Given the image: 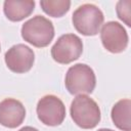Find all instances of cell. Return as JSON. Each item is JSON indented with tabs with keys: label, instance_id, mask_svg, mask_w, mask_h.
<instances>
[{
	"label": "cell",
	"instance_id": "cell-5",
	"mask_svg": "<svg viewBox=\"0 0 131 131\" xmlns=\"http://www.w3.org/2000/svg\"><path fill=\"white\" fill-rule=\"evenodd\" d=\"M83 52V42L75 34L60 36L51 47L52 58L61 64H68L78 59Z\"/></svg>",
	"mask_w": 131,
	"mask_h": 131
},
{
	"label": "cell",
	"instance_id": "cell-1",
	"mask_svg": "<svg viewBox=\"0 0 131 131\" xmlns=\"http://www.w3.org/2000/svg\"><path fill=\"white\" fill-rule=\"evenodd\" d=\"M71 117L76 125L83 129H92L100 122V108L88 95H77L70 107Z\"/></svg>",
	"mask_w": 131,
	"mask_h": 131
},
{
	"label": "cell",
	"instance_id": "cell-11",
	"mask_svg": "<svg viewBox=\"0 0 131 131\" xmlns=\"http://www.w3.org/2000/svg\"><path fill=\"white\" fill-rule=\"evenodd\" d=\"M131 100L129 98H124L119 100L112 108L111 117L117 128L122 131L131 130Z\"/></svg>",
	"mask_w": 131,
	"mask_h": 131
},
{
	"label": "cell",
	"instance_id": "cell-12",
	"mask_svg": "<svg viewBox=\"0 0 131 131\" xmlns=\"http://www.w3.org/2000/svg\"><path fill=\"white\" fill-rule=\"evenodd\" d=\"M41 8L43 11L52 17H61L64 15L71 6L69 0H41Z\"/></svg>",
	"mask_w": 131,
	"mask_h": 131
},
{
	"label": "cell",
	"instance_id": "cell-13",
	"mask_svg": "<svg viewBox=\"0 0 131 131\" xmlns=\"http://www.w3.org/2000/svg\"><path fill=\"white\" fill-rule=\"evenodd\" d=\"M131 1L130 0H120L116 5V12L118 17L125 23L126 26L131 27Z\"/></svg>",
	"mask_w": 131,
	"mask_h": 131
},
{
	"label": "cell",
	"instance_id": "cell-10",
	"mask_svg": "<svg viewBox=\"0 0 131 131\" xmlns=\"http://www.w3.org/2000/svg\"><path fill=\"white\" fill-rule=\"evenodd\" d=\"M35 8L34 0H6L3 4V11L11 21H20L31 15Z\"/></svg>",
	"mask_w": 131,
	"mask_h": 131
},
{
	"label": "cell",
	"instance_id": "cell-7",
	"mask_svg": "<svg viewBox=\"0 0 131 131\" xmlns=\"http://www.w3.org/2000/svg\"><path fill=\"white\" fill-rule=\"evenodd\" d=\"M100 40L107 51L120 53L127 48L129 38L123 25L118 21H107L101 28Z\"/></svg>",
	"mask_w": 131,
	"mask_h": 131
},
{
	"label": "cell",
	"instance_id": "cell-8",
	"mask_svg": "<svg viewBox=\"0 0 131 131\" xmlns=\"http://www.w3.org/2000/svg\"><path fill=\"white\" fill-rule=\"evenodd\" d=\"M7 68L16 74L29 72L35 61V53L33 49L25 44H16L10 47L4 55Z\"/></svg>",
	"mask_w": 131,
	"mask_h": 131
},
{
	"label": "cell",
	"instance_id": "cell-2",
	"mask_svg": "<svg viewBox=\"0 0 131 131\" xmlns=\"http://www.w3.org/2000/svg\"><path fill=\"white\" fill-rule=\"evenodd\" d=\"M21 37L35 47H46L54 38L52 21L43 15H36L27 20L21 27Z\"/></svg>",
	"mask_w": 131,
	"mask_h": 131
},
{
	"label": "cell",
	"instance_id": "cell-3",
	"mask_svg": "<svg viewBox=\"0 0 131 131\" xmlns=\"http://www.w3.org/2000/svg\"><path fill=\"white\" fill-rule=\"evenodd\" d=\"M67 90L73 95L92 93L96 85V77L93 70L85 63L72 66L64 78Z\"/></svg>",
	"mask_w": 131,
	"mask_h": 131
},
{
	"label": "cell",
	"instance_id": "cell-9",
	"mask_svg": "<svg viewBox=\"0 0 131 131\" xmlns=\"http://www.w3.org/2000/svg\"><path fill=\"white\" fill-rule=\"evenodd\" d=\"M26 118L24 104L14 98H5L0 102V124L7 128H16Z\"/></svg>",
	"mask_w": 131,
	"mask_h": 131
},
{
	"label": "cell",
	"instance_id": "cell-15",
	"mask_svg": "<svg viewBox=\"0 0 131 131\" xmlns=\"http://www.w3.org/2000/svg\"><path fill=\"white\" fill-rule=\"evenodd\" d=\"M97 131H114L112 129H107V128H101V129H98Z\"/></svg>",
	"mask_w": 131,
	"mask_h": 131
},
{
	"label": "cell",
	"instance_id": "cell-4",
	"mask_svg": "<svg viewBox=\"0 0 131 131\" xmlns=\"http://www.w3.org/2000/svg\"><path fill=\"white\" fill-rule=\"evenodd\" d=\"M104 16L100 8L91 3L79 6L73 13L72 21L75 29L84 36H94L98 34Z\"/></svg>",
	"mask_w": 131,
	"mask_h": 131
},
{
	"label": "cell",
	"instance_id": "cell-6",
	"mask_svg": "<svg viewBox=\"0 0 131 131\" xmlns=\"http://www.w3.org/2000/svg\"><path fill=\"white\" fill-rule=\"evenodd\" d=\"M36 112L38 119L47 126H58L66 118V106L60 98L48 94L43 96L37 103Z\"/></svg>",
	"mask_w": 131,
	"mask_h": 131
},
{
	"label": "cell",
	"instance_id": "cell-14",
	"mask_svg": "<svg viewBox=\"0 0 131 131\" xmlns=\"http://www.w3.org/2000/svg\"><path fill=\"white\" fill-rule=\"evenodd\" d=\"M18 131H39V130L34 127H31V126H26V127H23L21 129H19Z\"/></svg>",
	"mask_w": 131,
	"mask_h": 131
},
{
	"label": "cell",
	"instance_id": "cell-16",
	"mask_svg": "<svg viewBox=\"0 0 131 131\" xmlns=\"http://www.w3.org/2000/svg\"><path fill=\"white\" fill-rule=\"evenodd\" d=\"M0 50H1V45H0Z\"/></svg>",
	"mask_w": 131,
	"mask_h": 131
}]
</instances>
